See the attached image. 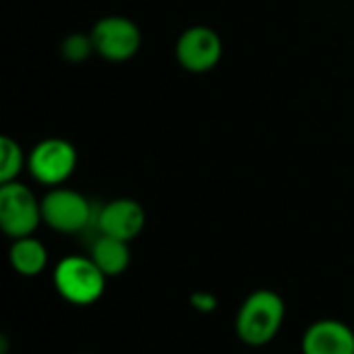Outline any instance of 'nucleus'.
I'll list each match as a JSON object with an SVG mask.
<instances>
[{
  "label": "nucleus",
  "instance_id": "nucleus-2",
  "mask_svg": "<svg viewBox=\"0 0 354 354\" xmlns=\"http://www.w3.org/2000/svg\"><path fill=\"white\" fill-rule=\"evenodd\" d=\"M56 292L75 307H89L106 290V274L87 255H66L54 268Z\"/></svg>",
  "mask_w": 354,
  "mask_h": 354
},
{
  "label": "nucleus",
  "instance_id": "nucleus-13",
  "mask_svg": "<svg viewBox=\"0 0 354 354\" xmlns=\"http://www.w3.org/2000/svg\"><path fill=\"white\" fill-rule=\"evenodd\" d=\"M60 52H62V58L68 60V62H83V60H87L95 52V48H93L91 35L71 33V35H66L62 39Z\"/></svg>",
  "mask_w": 354,
  "mask_h": 354
},
{
  "label": "nucleus",
  "instance_id": "nucleus-1",
  "mask_svg": "<svg viewBox=\"0 0 354 354\" xmlns=\"http://www.w3.org/2000/svg\"><path fill=\"white\" fill-rule=\"evenodd\" d=\"M286 319L284 299L270 288L253 290L239 307L234 330L245 346L261 348L276 340Z\"/></svg>",
  "mask_w": 354,
  "mask_h": 354
},
{
  "label": "nucleus",
  "instance_id": "nucleus-9",
  "mask_svg": "<svg viewBox=\"0 0 354 354\" xmlns=\"http://www.w3.org/2000/svg\"><path fill=\"white\" fill-rule=\"evenodd\" d=\"M301 353L354 354V330L340 319H317L305 330Z\"/></svg>",
  "mask_w": 354,
  "mask_h": 354
},
{
  "label": "nucleus",
  "instance_id": "nucleus-4",
  "mask_svg": "<svg viewBox=\"0 0 354 354\" xmlns=\"http://www.w3.org/2000/svg\"><path fill=\"white\" fill-rule=\"evenodd\" d=\"M41 220L54 232L79 234L95 220V214L83 193L68 187H54L41 197Z\"/></svg>",
  "mask_w": 354,
  "mask_h": 354
},
{
  "label": "nucleus",
  "instance_id": "nucleus-8",
  "mask_svg": "<svg viewBox=\"0 0 354 354\" xmlns=\"http://www.w3.org/2000/svg\"><path fill=\"white\" fill-rule=\"evenodd\" d=\"M145 220V209L139 201L118 197L100 207L95 214V228L100 234L131 243L143 232Z\"/></svg>",
  "mask_w": 354,
  "mask_h": 354
},
{
  "label": "nucleus",
  "instance_id": "nucleus-6",
  "mask_svg": "<svg viewBox=\"0 0 354 354\" xmlns=\"http://www.w3.org/2000/svg\"><path fill=\"white\" fill-rule=\"evenodd\" d=\"M95 54L108 62H127L141 48V29L122 15H108L95 21L89 31Z\"/></svg>",
  "mask_w": 354,
  "mask_h": 354
},
{
  "label": "nucleus",
  "instance_id": "nucleus-14",
  "mask_svg": "<svg viewBox=\"0 0 354 354\" xmlns=\"http://www.w3.org/2000/svg\"><path fill=\"white\" fill-rule=\"evenodd\" d=\"M189 303H191V307H193L197 313H203V315L214 313V311L218 309V305H220L218 297H216L214 292H209V290H195V292L191 295Z\"/></svg>",
  "mask_w": 354,
  "mask_h": 354
},
{
  "label": "nucleus",
  "instance_id": "nucleus-10",
  "mask_svg": "<svg viewBox=\"0 0 354 354\" xmlns=\"http://www.w3.org/2000/svg\"><path fill=\"white\" fill-rule=\"evenodd\" d=\"M89 257L106 274V278H116L122 276L131 266V247L127 241L97 234V239L91 243Z\"/></svg>",
  "mask_w": 354,
  "mask_h": 354
},
{
  "label": "nucleus",
  "instance_id": "nucleus-7",
  "mask_svg": "<svg viewBox=\"0 0 354 354\" xmlns=\"http://www.w3.org/2000/svg\"><path fill=\"white\" fill-rule=\"evenodd\" d=\"M224 54L222 37L216 29L207 25H193L185 29L174 46L176 62L193 75H203L214 71Z\"/></svg>",
  "mask_w": 354,
  "mask_h": 354
},
{
  "label": "nucleus",
  "instance_id": "nucleus-12",
  "mask_svg": "<svg viewBox=\"0 0 354 354\" xmlns=\"http://www.w3.org/2000/svg\"><path fill=\"white\" fill-rule=\"evenodd\" d=\"M23 168H27L25 151L12 137L2 135L0 137V185L17 180Z\"/></svg>",
  "mask_w": 354,
  "mask_h": 354
},
{
  "label": "nucleus",
  "instance_id": "nucleus-3",
  "mask_svg": "<svg viewBox=\"0 0 354 354\" xmlns=\"http://www.w3.org/2000/svg\"><path fill=\"white\" fill-rule=\"evenodd\" d=\"M41 222V199L27 185L19 180L0 185V228L8 239L31 236Z\"/></svg>",
  "mask_w": 354,
  "mask_h": 354
},
{
  "label": "nucleus",
  "instance_id": "nucleus-5",
  "mask_svg": "<svg viewBox=\"0 0 354 354\" xmlns=\"http://www.w3.org/2000/svg\"><path fill=\"white\" fill-rule=\"evenodd\" d=\"M77 149L71 141L48 137L27 153V172L44 187H62L77 168Z\"/></svg>",
  "mask_w": 354,
  "mask_h": 354
},
{
  "label": "nucleus",
  "instance_id": "nucleus-11",
  "mask_svg": "<svg viewBox=\"0 0 354 354\" xmlns=\"http://www.w3.org/2000/svg\"><path fill=\"white\" fill-rule=\"evenodd\" d=\"M10 268L23 278H35L48 268V249L33 234L15 239L8 249Z\"/></svg>",
  "mask_w": 354,
  "mask_h": 354
}]
</instances>
